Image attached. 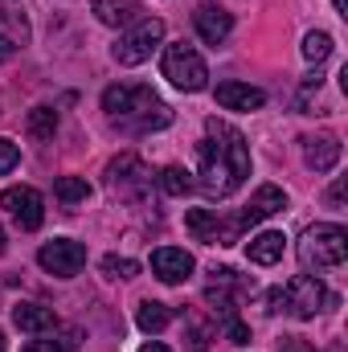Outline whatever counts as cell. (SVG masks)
Masks as SVG:
<instances>
[{
	"mask_svg": "<svg viewBox=\"0 0 348 352\" xmlns=\"http://www.w3.org/2000/svg\"><path fill=\"white\" fill-rule=\"evenodd\" d=\"M4 246H8V242H4V226H0V254H4Z\"/></svg>",
	"mask_w": 348,
	"mask_h": 352,
	"instance_id": "33",
	"label": "cell"
},
{
	"mask_svg": "<svg viewBox=\"0 0 348 352\" xmlns=\"http://www.w3.org/2000/svg\"><path fill=\"white\" fill-rule=\"evenodd\" d=\"M156 184L168 192V197H184L188 188H193V180H188V173L184 168H176V164H168V168H160V176H156Z\"/></svg>",
	"mask_w": 348,
	"mask_h": 352,
	"instance_id": "23",
	"label": "cell"
},
{
	"mask_svg": "<svg viewBox=\"0 0 348 352\" xmlns=\"http://www.w3.org/2000/svg\"><path fill=\"white\" fill-rule=\"evenodd\" d=\"M193 25H197V33H201L205 45H221L230 37V29H234V16L226 8H217V4H201L193 12Z\"/></svg>",
	"mask_w": 348,
	"mask_h": 352,
	"instance_id": "12",
	"label": "cell"
},
{
	"mask_svg": "<svg viewBox=\"0 0 348 352\" xmlns=\"http://www.w3.org/2000/svg\"><path fill=\"white\" fill-rule=\"evenodd\" d=\"M226 336H230L234 344H246V340H250V328H246L242 320H234V316H230V320H226Z\"/></svg>",
	"mask_w": 348,
	"mask_h": 352,
	"instance_id": "26",
	"label": "cell"
},
{
	"mask_svg": "<svg viewBox=\"0 0 348 352\" xmlns=\"http://www.w3.org/2000/svg\"><path fill=\"white\" fill-rule=\"evenodd\" d=\"M164 41V21L160 16H148V21H140L135 29H127L119 41H115V62L119 66H140V62H148L152 58V50Z\"/></svg>",
	"mask_w": 348,
	"mask_h": 352,
	"instance_id": "6",
	"label": "cell"
},
{
	"mask_svg": "<svg viewBox=\"0 0 348 352\" xmlns=\"http://www.w3.org/2000/svg\"><path fill=\"white\" fill-rule=\"evenodd\" d=\"M140 352H168V349H164L160 340H148V344H144V349H140Z\"/></svg>",
	"mask_w": 348,
	"mask_h": 352,
	"instance_id": "31",
	"label": "cell"
},
{
	"mask_svg": "<svg viewBox=\"0 0 348 352\" xmlns=\"http://www.w3.org/2000/svg\"><path fill=\"white\" fill-rule=\"evenodd\" d=\"M25 127H29L33 140H54V131H58V111H54V107H33L29 119H25Z\"/></svg>",
	"mask_w": 348,
	"mask_h": 352,
	"instance_id": "21",
	"label": "cell"
},
{
	"mask_svg": "<svg viewBox=\"0 0 348 352\" xmlns=\"http://www.w3.org/2000/svg\"><path fill=\"white\" fill-rule=\"evenodd\" d=\"M12 324L21 332H29V336H41V332H54L58 328V316L50 307H41V303H17L12 307Z\"/></svg>",
	"mask_w": 348,
	"mask_h": 352,
	"instance_id": "16",
	"label": "cell"
},
{
	"mask_svg": "<svg viewBox=\"0 0 348 352\" xmlns=\"http://www.w3.org/2000/svg\"><path fill=\"white\" fill-rule=\"evenodd\" d=\"M54 197L62 205H83V201H90V184L83 176H58L54 180Z\"/></svg>",
	"mask_w": 348,
	"mask_h": 352,
	"instance_id": "20",
	"label": "cell"
},
{
	"mask_svg": "<svg viewBox=\"0 0 348 352\" xmlns=\"http://www.w3.org/2000/svg\"><path fill=\"white\" fill-rule=\"evenodd\" d=\"M90 12H94L102 25L119 29V25H131V21L144 12V4H140V0H90Z\"/></svg>",
	"mask_w": 348,
	"mask_h": 352,
	"instance_id": "17",
	"label": "cell"
},
{
	"mask_svg": "<svg viewBox=\"0 0 348 352\" xmlns=\"http://www.w3.org/2000/svg\"><path fill=\"white\" fill-rule=\"evenodd\" d=\"M283 205H287V192H283L279 184H262L259 192L250 197V205H246L234 221H238V230H250V226H259V221H266V217L283 213Z\"/></svg>",
	"mask_w": 348,
	"mask_h": 352,
	"instance_id": "10",
	"label": "cell"
},
{
	"mask_svg": "<svg viewBox=\"0 0 348 352\" xmlns=\"http://www.w3.org/2000/svg\"><path fill=\"white\" fill-rule=\"evenodd\" d=\"M25 352H66L58 340H33V344H25Z\"/></svg>",
	"mask_w": 348,
	"mask_h": 352,
	"instance_id": "28",
	"label": "cell"
},
{
	"mask_svg": "<svg viewBox=\"0 0 348 352\" xmlns=\"http://www.w3.org/2000/svg\"><path fill=\"white\" fill-rule=\"evenodd\" d=\"M111 188L119 192V197H140L144 188H148V168L140 164V156H119V160H111Z\"/></svg>",
	"mask_w": 348,
	"mask_h": 352,
	"instance_id": "11",
	"label": "cell"
},
{
	"mask_svg": "<svg viewBox=\"0 0 348 352\" xmlns=\"http://www.w3.org/2000/svg\"><path fill=\"white\" fill-rule=\"evenodd\" d=\"M102 111L115 123H123L127 131H160L173 123V111L148 87H107L102 90Z\"/></svg>",
	"mask_w": 348,
	"mask_h": 352,
	"instance_id": "2",
	"label": "cell"
},
{
	"mask_svg": "<svg viewBox=\"0 0 348 352\" xmlns=\"http://www.w3.org/2000/svg\"><path fill=\"white\" fill-rule=\"evenodd\" d=\"M193 254H184V250H176V246H160L156 254H152V274L160 278V283H184L188 274H193Z\"/></svg>",
	"mask_w": 348,
	"mask_h": 352,
	"instance_id": "13",
	"label": "cell"
},
{
	"mask_svg": "<svg viewBox=\"0 0 348 352\" xmlns=\"http://www.w3.org/2000/svg\"><path fill=\"white\" fill-rule=\"evenodd\" d=\"M21 164V148L12 140H0V173H12Z\"/></svg>",
	"mask_w": 348,
	"mask_h": 352,
	"instance_id": "25",
	"label": "cell"
},
{
	"mask_svg": "<svg viewBox=\"0 0 348 352\" xmlns=\"http://www.w3.org/2000/svg\"><path fill=\"white\" fill-rule=\"evenodd\" d=\"M37 263H41V270H50L54 278H70V274H78L87 266V246L74 242V238H54V242H45L37 250Z\"/></svg>",
	"mask_w": 348,
	"mask_h": 352,
	"instance_id": "7",
	"label": "cell"
},
{
	"mask_svg": "<svg viewBox=\"0 0 348 352\" xmlns=\"http://www.w3.org/2000/svg\"><path fill=\"white\" fill-rule=\"evenodd\" d=\"M279 352H316V349H307L303 340H295V336H287V340H283V349H279Z\"/></svg>",
	"mask_w": 348,
	"mask_h": 352,
	"instance_id": "29",
	"label": "cell"
},
{
	"mask_svg": "<svg viewBox=\"0 0 348 352\" xmlns=\"http://www.w3.org/2000/svg\"><path fill=\"white\" fill-rule=\"evenodd\" d=\"M0 209H8L21 230H37V226L45 221V201H41V192L29 188V184L4 188V192H0Z\"/></svg>",
	"mask_w": 348,
	"mask_h": 352,
	"instance_id": "8",
	"label": "cell"
},
{
	"mask_svg": "<svg viewBox=\"0 0 348 352\" xmlns=\"http://www.w3.org/2000/svg\"><path fill=\"white\" fill-rule=\"evenodd\" d=\"M102 274H107V278H135V274H140V263H135V258L107 254V258H102Z\"/></svg>",
	"mask_w": 348,
	"mask_h": 352,
	"instance_id": "24",
	"label": "cell"
},
{
	"mask_svg": "<svg viewBox=\"0 0 348 352\" xmlns=\"http://www.w3.org/2000/svg\"><path fill=\"white\" fill-rule=\"evenodd\" d=\"M299 258L303 266H316V270L340 266L348 258V230L345 226H312L299 238Z\"/></svg>",
	"mask_w": 348,
	"mask_h": 352,
	"instance_id": "4",
	"label": "cell"
},
{
	"mask_svg": "<svg viewBox=\"0 0 348 352\" xmlns=\"http://www.w3.org/2000/svg\"><path fill=\"white\" fill-rule=\"evenodd\" d=\"M217 102L226 107V111H259L262 102H266V94L259 87H250V82H217Z\"/></svg>",
	"mask_w": 348,
	"mask_h": 352,
	"instance_id": "15",
	"label": "cell"
},
{
	"mask_svg": "<svg viewBox=\"0 0 348 352\" xmlns=\"http://www.w3.org/2000/svg\"><path fill=\"white\" fill-rule=\"evenodd\" d=\"M197 184L205 197H230L246 184L250 176V148H246V135L230 123H217L209 119L205 127V140L197 144Z\"/></svg>",
	"mask_w": 348,
	"mask_h": 352,
	"instance_id": "1",
	"label": "cell"
},
{
	"mask_svg": "<svg viewBox=\"0 0 348 352\" xmlns=\"http://www.w3.org/2000/svg\"><path fill=\"white\" fill-rule=\"evenodd\" d=\"M160 70H164V78H168L176 90L197 94V90L209 87V66H205V58H201L193 45H184V41H176V45H168V50H164Z\"/></svg>",
	"mask_w": 348,
	"mask_h": 352,
	"instance_id": "5",
	"label": "cell"
},
{
	"mask_svg": "<svg viewBox=\"0 0 348 352\" xmlns=\"http://www.w3.org/2000/svg\"><path fill=\"white\" fill-rule=\"evenodd\" d=\"M332 4H336V12H340V16H348V0H332Z\"/></svg>",
	"mask_w": 348,
	"mask_h": 352,
	"instance_id": "32",
	"label": "cell"
},
{
	"mask_svg": "<svg viewBox=\"0 0 348 352\" xmlns=\"http://www.w3.org/2000/svg\"><path fill=\"white\" fill-rule=\"evenodd\" d=\"M303 160L316 173H332L340 164V140L336 135H307L303 140Z\"/></svg>",
	"mask_w": 348,
	"mask_h": 352,
	"instance_id": "14",
	"label": "cell"
},
{
	"mask_svg": "<svg viewBox=\"0 0 348 352\" xmlns=\"http://www.w3.org/2000/svg\"><path fill=\"white\" fill-rule=\"evenodd\" d=\"M12 54H17V45H12V41H8V37H0V62H8V58H12Z\"/></svg>",
	"mask_w": 348,
	"mask_h": 352,
	"instance_id": "30",
	"label": "cell"
},
{
	"mask_svg": "<svg viewBox=\"0 0 348 352\" xmlns=\"http://www.w3.org/2000/svg\"><path fill=\"white\" fill-rule=\"evenodd\" d=\"M283 250H287V238H283L279 230H266V234H259V238L246 242V258L259 263V266H274L283 258Z\"/></svg>",
	"mask_w": 348,
	"mask_h": 352,
	"instance_id": "18",
	"label": "cell"
},
{
	"mask_svg": "<svg viewBox=\"0 0 348 352\" xmlns=\"http://www.w3.org/2000/svg\"><path fill=\"white\" fill-rule=\"evenodd\" d=\"M345 188H348L345 176H340V180H336V184L328 188V205H332V209H340V205H345Z\"/></svg>",
	"mask_w": 348,
	"mask_h": 352,
	"instance_id": "27",
	"label": "cell"
},
{
	"mask_svg": "<svg viewBox=\"0 0 348 352\" xmlns=\"http://www.w3.org/2000/svg\"><path fill=\"white\" fill-rule=\"evenodd\" d=\"M168 320H173V307H168V303H160V299H144V303H140V311H135V324H140L144 332H164V328H168Z\"/></svg>",
	"mask_w": 348,
	"mask_h": 352,
	"instance_id": "19",
	"label": "cell"
},
{
	"mask_svg": "<svg viewBox=\"0 0 348 352\" xmlns=\"http://www.w3.org/2000/svg\"><path fill=\"white\" fill-rule=\"evenodd\" d=\"M0 352H4V332H0Z\"/></svg>",
	"mask_w": 348,
	"mask_h": 352,
	"instance_id": "34",
	"label": "cell"
},
{
	"mask_svg": "<svg viewBox=\"0 0 348 352\" xmlns=\"http://www.w3.org/2000/svg\"><path fill=\"white\" fill-rule=\"evenodd\" d=\"M270 303H274V311H287L295 320H312L316 311H324V303H336V295H328V287L320 278L295 274V278H287L283 287L270 291Z\"/></svg>",
	"mask_w": 348,
	"mask_h": 352,
	"instance_id": "3",
	"label": "cell"
},
{
	"mask_svg": "<svg viewBox=\"0 0 348 352\" xmlns=\"http://www.w3.org/2000/svg\"><path fill=\"white\" fill-rule=\"evenodd\" d=\"M303 58L307 62H328L332 58V33H324V29H312L307 37H303Z\"/></svg>",
	"mask_w": 348,
	"mask_h": 352,
	"instance_id": "22",
	"label": "cell"
},
{
	"mask_svg": "<svg viewBox=\"0 0 348 352\" xmlns=\"http://www.w3.org/2000/svg\"><path fill=\"white\" fill-rule=\"evenodd\" d=\"M184 226H188V234L193 238H201V242H209V246H234L238 242V221H221L213 209H188L184 213Z\"/></svg>",
	"mask_w": 348,
	"mask_h": 352,
	"instance_id": "9",
	"label": "cell"
}]
</instances>
